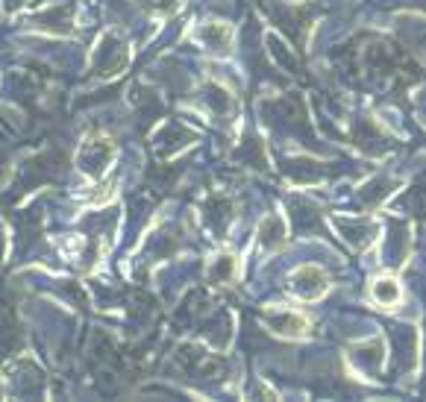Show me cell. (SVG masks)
I'll return each instance as SVG.
<instances>
[{"label": "cell", "mask_w": 426, "mask_h": 402, "mask_svg": "<svg viewBox=\"0 0 426 402\" xmlns=\"http://www.w3.org/2000/svg\"><path fill=\"white\" fill-rule=\"evenodd\" d=\"M376 297H380V300H397L400 291H397V285H394L391 279H383L380 285H376Z\"/></svg>", "instance_id": "6da1fadb"}]
</instances>
